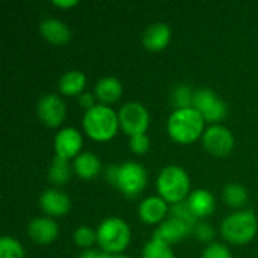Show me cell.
<instances>
[{
    "mask_svg": "<svg viewBox=\"0 0 258 258\" xmlns=\"http://www.w3.org/2000/svg\"><path fill=\"white\" fill-rule=\"evenodd\" d=\"M82 135L79 133V130H76L74 127H65L60 128L56 136H54V151L56 156L62 157V159H73L77 154H80V148H82Z\"/></svg>",
    "mask_w": 258,
    "mask_h": 258,
    "instance_id": "obj_12",
    "label": "cell"
},
{
    "mask_svg": "<svg viewBox=\"0 0 258 258\" xmlns=\"http://www.w3.org/2000/svg\"><path fill=\"white\" fill-rule=\"evenodd\" d=\"M36 113L42 124H45L47 127H57L62 124L67 113L65 103L56 94L42 95L36 104Z\"/></svg>",
    "mask_w": 258,
    "mask_h": 258,
    "instance_id": "obj_10",
    "label": "cell"
},
{
    "mask_svg": "<svg viewBox=\"0 0 258 258\" xmlns=\"http://www.w3.org/2000/svg\"><path fill=\"white\" fill-rule=\"evenodd\" d=\"M119 127L118 113L106 104H95L83 115L85 133L95 141H109Z\"/></svg>",
    "mask_w": 258,
    "mask_h": 258,
    "instance_id": "obj_2",
    "label": "cell"
},
{
    "mask_svg": "<svg viewBox=\"0 0 258 258\" xmlns=\"http://www.w3.org/2000/svg\"><path fill=\"white\" fill-rule=\"evenodd\" d=\"M94 91H95V97L100 101H103V103H113L122 94V83L116 77L107 76V77H103V79H100L97 82Z\"/></svg>",
    "mask_w": 258,
    "mask_h": 258,
    "instance_id": "obj_20",
    "label": "cell"
},
{
    "mask_svg": "<svg viewBox=\"0 0 258 258\" xmlns=\"http://www.w3.org/2000/svg\"><path fill=\"white\" fill-rule=\"evenodd\" d=\"M195 236L203 240V242H212L213 237H215V230L210 224L207 222H198L197 227H195Z\"/></svg>",
    "mask_w": 258,
    "mask_h": 258,
    "instance_id": "obj_31",
    "label": "cell"
},
{
    "mask_svg": "<svg viewBox=\"0 0 258 258\" xmlns=\"http://www.w3.org/2000/svg\"><path fill=\"white\" fill-rule=\"evenodd\" d=\"M258 222L252 210H240L227 216L221 225L222 237L233 245H245L257 234Z\"/></svg>",
    "mask_w": 258,
    "mask_h": 258,
    "instance_id": "obj_4",
    "label": "cell"
},
{
    "mask_svg": "<svg viewBox=\"0 0 258 258\" xmlns=\"http://www.w3.org/2000/svg\"><path fill=\"white\" fill-rule=\"evenodd\" d=\"M73 239L74 242L82 246V248H89L91 245H94V242L97 240V231H94L91 227H79L74 234H73Z\"/></svg>",
    "mask_w": 258,
    "mask_h": 258,
    "instance_id": "obj_28",
    "label": "cell"
},
{
    "mask_svg": "<svg viewBox=\"0 0 258 258\" xmlns=\"http://www.w3.org/2000/svg\"><path fill=\"white\" fill-rule=\"evenodd\" d=\"M192 107L198 110L207 122L221 121L227 115V104L209 88H201L195 91Z\"/></svg>",
    "mask_w": 258,
    "mask_h": 258,
    "instance_id": "obj_8",
    "label": "cell"
},
{
    "mask_svg": "<svg viewBox=\"0 0 258 258\" xmlns=\"http://www.w3.org/2000/svg\"><path fill=\"white\" fill-rule=\"evenodd\" d=\"M73 169L74 172L80 177V178H85V180H91L94 178L100 169H101V162L100 159L91 153V151H83L80 154H77L74 157V162H73Z\"/></svg>",
    "mask_w": 258,
    "mask_h": 258,
    "instance_id": "obj_18",
    "label": "cell"
},
{
    "mask_svg": "<svg viewBox=\"0 0 258 258\" xmlns=\"http://www.w3.org/2000/svg\"><path fill=\"white\" fill-rule=\"evenodd\" d=\"M77 3H79L77 0H53V5L59 8H70V6H76Z\"/></svg>",
    "mask_w": 258,
    "mask_h": 258,
    "instance_id": "obj_34",
    "label": "cell"
},
{
    "mask_svg": "<svg viewBox=\"0 0 258 258\" xmlns=\"http://www.w3.org/2000/svg\"><path fill=\"white\" fill-rule=\"evenodd\" d=\"M187 204L198 219L206 218L215 210V197L206 189H197L189 195Z\"/></svg>",
    "mask_w": 258,
    "mask_h": 258,
    "instance_id": "obj_19",
    "label": "cell"
},
{
    "mask_svg": "<svg viewBox=\"0 0 258 258\" xmlns=\"http://www.w3.org/2000/svg\"><path fill=\"white\" fill-rule=\"evenodd\" d=\"M112 254H107L104 251H95V249H88V251H83L79 258H110Z\"/></svg>",
    "mask_w": 258,
    "mask_h": 258,
    "instance_id": "obj_33",
    "label": "cell"
},
{
    "mask_svg": "<svg viewBox=\"0 0 258 258\" xmlns=\"http://www.w3.org/2000/svg\"><path fill=\"white\" fill-rule=\"evenodd\" d=\"M142 258H175L169 245L151 239L142 249Z\"/></svg>",
    "mask_w": 258,
    "mask_h": 258,
    "instance_id": "obj_24",
    "label": "cell"
},
{
    "mask_svg": "<svg viewBox=\"0 0 258 258\" xmlns=\"http://www.w3.org/2000/svg\"><path fill=\"white\" fill-rule=\"evenodd\" d=\"M39 206L48 216H62L70 210L71 201L62 190L47 189L39 197Z\"/></svg>",
    "mask_w": 258,
    "mask_h": 258,
    "instance_id": "obj_14",
    "label": "cell"
},
{
    "mask_svg": "<svg viewBox=\"0 0 258 258\" xmlns=\"http://www.w3.org/2000/svg\"><path fill=\"white\" fill-rule=\"evenodd\" d=\"M204 124L203 115L194 107L177 109L168 118V133L180 144H190L203 136Z\"/></svg>",
    "mask_w": 258,
    "mask_h": 258,
    "instance_id": "obj_1",
    "label": "cell"
},
{
    "mask_svg": "<svg viewBox=\"0 0 258 258\" xmlns=\"http://www.w3.org/2000/svg\"><path fill=\"white\" fill-rule=\"evenodd\" d=\"M27 234L35 243L48 245L57 237L59 227L51 218H35L27 225Z\"/></svg>",
    "mask_w": 258,
    "mask_h": 258,
    "instance_id": "obj_13",
    "label": "cell"
},
{
    "mask_svg": "<svg viewBox=\"0 0 258 258\" xmlns=\"http://www.w3.org/2000/svg\"><path fill=\"white\" fill-rule=\"evenodd\" d=\"M47 177L53 184H65L71 177V166L68 160L59 156H54Z\"/></svg>",
    "mask_w": 258,
    "mask_h": 258,
    "instance_id": "obj_22",
    "label": "cell"
},
{
    "mask_svg": "<svg viewBox=\"0 0 258 258\" xmlns=\"http://www.w3.org/2000/svg\"><path fill=\"white\" fill-rule=\"evenodd\" d=\"M130 237L132 233L128 225L116 216L106 218L97 228V242L107 254L122 252L127 248Z\"/></svg>",
    "mask_w": 258,
    "mask_h": 258,
    "instance_id": "obj_5",
    "label": "cell"
},
{
    "mask_svg": "<svg viewBox=\"0 0 258 258\" xmlns=\"http://www.w3.org/2000/svg\"><path fill=\"white\" fill-rule=\"evenodd\" d=\"M125 197H138L147 186V171L138 162H124L116 165L115 184Z\"/></svg>",
    "mask_w": 258,
    "mask_h": 258,
    "instance_id": "obj_6",
    "label": "cell"
},
{
    "mask_svg": "<svg viewBox=\"0 0 258 258\" xmlns=\"http://www.w3.org/2000/svg\"><path fill=\"white\" fill-rule=\"evenodd\" d=\"M39 32L47 41H50L53 44H65L71 38L70 27L62 20L53 18V17L44 18L39 23Z\"/></svg>",
    "mask_w": 258,
    "mask_h": 258,
    "instance_id": "obj_17",
    "label": "cell"
},
{
    "mask_svg": "<svg viewBox=\"0 0 258 258\" xmlns=\"http://www.w3.org/2000/svg\"><path fill=\"white\" fill-rule=\"evenodd\" d=\"M203 145L210 154L216 157H224L233 151L234 136L227 127L213 124L203 133Z\"/></svg>",
    "mask_w": 258,
    "mask_h": 258,
    "instance_id": "obj_9",
    "label": "cell"
},
{
    "mask_svg": "<svg viewBox=\"0 0 258 258\" xmlns=\"http://www.w3.org/2000/svg\"><path fill=\"white\" fill-rule=\"evenodd\" d=\"M139 218L145 224H157L163 221L168 213V203L162 197H148L145 198L138 209Z\"/></svg>",
    "mask_w": 258,
    "mask_h": 258,
    "instance_id": "obj_16",
    "label": "cell"
},
{
    "mask_svg": "<svg viewBox=\"0 0 258 258\" xmlns=\"http://www.w3.org/2000/svg\"><path fill=\"white\" fill-rule=\"evenodd\" d=\"M23 245L9 236H3L0 239V258H24Z\"/></svg>",
    "mask_w": 258,
    "mask_h": 258,
    "instance_id": "obj_26",
    "label": "cell"
},
{
    "mask_svg": "<svg viewBox=\"0 0 258 258\" xmlns=\"http://www.w3.org/2000/svg\"><path fill=\"white\" fill-rule=\"evenodd\" d=\"M79 103H80L82 107H85L86 110H89L91 107L95 106V97L92 94H89V92H82L79 95Z\"/></svg>",
    "mask_w": 258,
    "mask_h": 258,
    "instance_id": "obj_32",
    "label": "cell"
},
{
    "mask_svg": "<svg viewBox=\"0 0 258 258\" xmlns=\"http://www.w3.org/2000/svg\"><path fill=\"white\" fill-rule=\"evenodd\" d=\"M171 218L180 219V221H183L186 224H190L194 227H197V224H198V218L190 210L187 201H180V203L174 204L171 207Z\"/></svg>",
    "mask_w": 258,
    "mask_h": 258,
    "instance_id": "obj_27",
    "label": "cell"
},
{
    "mask_svg": "<svg viewBox=\"0 0 258 258\" xmlns=\"http://www.w3.org/2000/svg\"><path fill=\"white\" fill-rule=\"evenodd\" d=\"M201 258H233L230 249L224 243H210L203 251Z\"/></svg>",
    "mask_w": 258,
    "mask_h": 258,
    "instance_id": "obj_29",
    "label": "cell"
},
{
    "mask_svg": "<svg viewBox=\"0 0 258 258\" xmlns=\"http://www.w3.org/2000/svg\"><path fill=\"white\" fill-rule=\"evenodd\" d=\"M194 94L195 92L192 91L190 86L178 85L172 91V97H171L175 110L177 109H189V107H192V104H194Z\"/></svg>",
    "mask_w": 258,
    "mask_h": 258,
    "instance_id": "obj_25",
    "label": "cell"
},
{
    "mask_svg": "<svg viewBox=\"0 0 258 258\" xmlns=\"http://www.w3.org/2000/svg\"><path fill=\"white\" fill-rule=\"evenodd\" d=\"M194 231H195L194 225L186 224V222L175 219V218H169L157 227V230L153 233V239L163 242V243L171 246V245L180 242L181 239L187 237Z\"/></svg>",
    "mask_w": 258,
    "mask_h": 258,
    "instance_id": "obj_11",
    "label": "cell"
},
{
    "mask_svg": "<svg viewBox=\"0 0 258 258\" xmlns=\"http://www.w3.org/2000/svg\"><path fill=\"white\" fill-rule=\"evenodd\" d=\"M156 187L159 195L166 203L177 204L180 201H184L186 195L189 194L190 189L189 175L181 166L177 165L165 166L157 177Z\"/></svg>",
    "mask_w": 258,
    "mask_h": 258,
    "instance_id": "obj_3",
    "label": "cell"
},
{
    "mask_svg": "<svg viewBox=\"0 0 258 258\" xmlns=\"http://www.w3.org/2000/svg\"><path fill=\"white\" fill-rule=\"evenodd\" d=\"M224 201L227 206L233 207V209H240L248 203V192L243 186L237 184V183H228L224 187Z\"/></svg>",
    "mask_w": 258,
    "mask_h": 258,
    "instance_id": "obj_23",
    "label": "cell"
},
{
    "mask_svg": "<svg viewBox=\"0 0 258 258\" xmlns=\"http://www.w3.org/2000/svg\"><path fill=\"white\" fill-rule=\"evenodd\" d=\"M171 41V29L168 24L159 21L150 24L142 33V44L150 51L163 50Z\"/></svg>",
    "mask_w": 258,
    "mask_h": 258,
    "instance_id": "obj_15",
    "label": "cell"
},
{
    "mask_svg": "<svg viewBox=\"0 0 258 258\" xmlns=\"http://www.w3.org/2000/svg\"><path fill=\"white\" fill-rule=\"evenodd\" d=\"M121 128L132 138L145 133L150 125V113L147 107L139 101H127L118 112Z\"/></svg>",
    "mask_w": 258,
    "mask_h": 258,
    "instance_id": "obj_7",
    "label": "cell"
},
{
    "mask_svg": "<svg viewBox=\"0 0 258 258\" xmlns=\"http://www.w3.org/2000/svg\"><path fill=\"white\" fill-rule=\"evenodd\" d=\"M110 258H128V257H125V255H112Z\"/></svg>",
    "mask_w": 258,
    "mask_h": 258,
    "instance_id": "obj_35",
    "label": "cell"
},
{
    "mask_svg": "<svg viewBox=\"0 0 258 258\" xmlns=\"http://www.w3.org/2000/svg\"><path fill=\"white\" fill-rule=\"evenodd\" d=\"M130 150L136 154H145L150 150V139L145 133L130 138Z\"/></svg>",
    "mask_w": 258,
    "mask_h": 258,
    "instance_id": "obj_30",
    "label": "cell"
},
{
    "mask_svg": "<svg viewBox=\"0 0 258 258\" xmlns=\"http://www.w3.org/2000/svg\"><path fill=\"white\" fill-rule=\"evenodd\" d=\"M86 85V77L82 71L79 70H71L67 71L60 79H59V89L65 95H80L83 88Z\"/></svg>",
    "mask_w": 258,
    "mask_h": 258,
    "instance_id": "obj_21",
    "label": "cell"
}]
</instances>
